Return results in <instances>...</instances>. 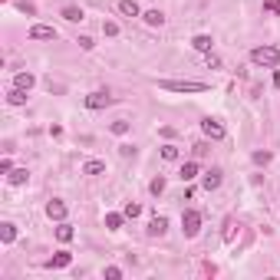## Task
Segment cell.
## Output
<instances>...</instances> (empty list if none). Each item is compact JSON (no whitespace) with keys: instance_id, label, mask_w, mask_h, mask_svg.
<instances>
[{"instance_id":"d6a6232c","label":"cell","mask_w":280,"mask_h":280,"mask_svg":"<svg viewBox=\"0 0 280 280\" xmlns=\"http://www.w3.org/2000/svg\"><path fill=\"white\" fill-rule=\"evenodd\" d=\"M76 43H80L82 50H92V46H96V43H92V36H80V40H76Z\"/></svg>"},{"instance_id":"f546056e","label":"cell","mask_w":280,"mask_h":280,"mask_svg":"<svg viewBox=\"0 0 280 280\" xmlns=\"http://www.w3.org/2000/svg\"><path fill=\"white\" fill-rule=\"evenodd\" d=\"M270 158H274L270 152H254V162H257V165H267V162H270Z\"/></svg>"},{"instance_id":"ffe728a7","label":"cell","mask_w":280,"mask_h":280,"mask_svg":"<svg viewBox=\"0 0 280 280\" xmlns=\"http://www.w3.org/2000/svg\"><path fill=\"white\" fill-rule=\"evenodd\" d=\"M106 172V162H86L82 165V175H102Z\"/></svg>"},{"instance_id":"83f0119b","label":"cell","mask_w":280,"mask_h":280,"mask_svg":"<svg viewBox=\"0 0 280 280\" xmlns=\"http://www.w3.org/2000/svg\"><path fill=\"white\" fill-rule=\"evenodd\" d=\"M264 10H267V14H277V16H280V0H264Z\"/></svg>"},{"instance_id":"6da1fadb","label":"cell","mask_w":280,"mask_h":280,"mask_svg":"<svg viewBox=\"0 0 280 280\" xmlns=\"http://www.w3.org/2000/svg\"><path fill=\"white\" fill-rule=\"evenodd\" d=\"M250 63L274 70V66H280V50L277 46H254L250 50Z\"/></svg>"},{"instance_id":"ba28073f","label":"cell","mask_w":280,"mask_h":280,"mask_svg":"<svg viewBox=\"0 0 280 280\" xmlns=\"http://www.w3.org/2000/svg\"><path fill=\"white\" fill-rule=\"evenodd\" d=\"M70 264H72V254H70V250H60L56 257H50V260H46L50 270H63V267H70Z\"/></svg>"},{"instance_id":"7a4b0ae2","label":"cell","mask_w":280,"mask_h":280,"mask_svg":"<svg viewBox=\"0 0 280 280\" xmlns=\"http://www.w3.org/2000/svg\"><path fill=\"white\" fill-rule=\"evenodd\" d=\"M158 86L168 89V92H204V89H208V82H194V80H162Z\"/></svg>"},{"instance_id":"8fae6325","label":"cell","mask_w":280,"mask_h":280,"mask_svg":"<svg viewBox=\"0 0 280 280\" xmlns=\"http://www.w3.org/2000/svg\"><path fill=\"white\" fill-rule=\"evenodd\" d=\"M192 46L198 50V53H211V46H214V40H211L208 33H198V36H194V40H192Z\"/></svg>"},{"instance_id":"d6986e66","label":"cell","mask_w":280,"mask_h":280,"mask_svg":"<svg viewBox=\"0 0 280 280\" xmlns=\"http://www.w3.org/2000/svg\"><path fill=\"white\" fill-rule=\"evenodd\" d=\"M7 102L10 106H26V89H10V92H7Z\"/></svg>"},{"instance_id":"52a82bcc","label":"cell","mask_w":280,"mask_h":280,"mask_svg":"<svg viewBox=\"0 0 280 280\" xmlns=\"http://www.w3.org/2000/svg\"><path fill=\"white\" fill-rule=\"evenodd\" d=\"M46 218H50V221H66V204L60 198H53L46 204Z\"/></svg>"},{"instance_id":"ac0fdd59","label":"cell","mask_w":280,"mask_h":280,"mask_svg":"<svg viewBox=\"0 0 280 280\" xmlns=\"http://www.w3.org/2000/svg\"><path fill=\"white\" fill-rule=\"evenodd\" d=\"M142 20H145L148 26H162V24H165V14H162V10H145Z\"/></svg>"},{"instance_id":"5bb4252c","label":"cell","mask_w":280,"mask_h":280,"mask_svg":"<svg viewBox=\"0 0 280 280\" xmlns=\"http://www.w3.org/2000/svg\"><path fill=\"white\" fill-rule=\"evenodd\" d=\"M178 178H182V182H194V178H198V162H184Z\"/></svg>"},{"instance_id":"603a6c76","label":"cell","mask_w":280,"mask_h":280,"mask_svg":"<svg viewBox=\"0 0 280 280\" xmlns=\"http://www.w3.org/2000/svg\"><path fill=\"white\" fill-rule=\"evenodd\" d=\"M178 155H182V152H178V145H162V158H165V162H175Z\"/></svg>"},{"instance_id":"4dcf8cb0","label":"cell","mask_w":280,"mask_h":280,"mask_svg":"<svg viewBox=\"0 0 280 280\" xmlns=\"http://www.w3.org/2000/svg\"><path fill=\"white\" fill-rule=\"evenodd\" d=\"M224 240H234V221L224 224Z\"/></svg>"},{"instance_id":"d4e9b609","label":"cell","mask_w":280,"mask_h":280,"mask_svg":"<svg viewBox=\"0 0 280 280\" xmlns=\"http://www.w3.org/2000/svg\"><path fill=\"white\" fill-rule=\"evenodd\" d=\"M138 214H142V204L128 201V204H126V218H138Z\"/></svg>"},{"instance_id":"cb8c5ba5","label":"cell","mask_w":280,"mask_h":280,"mask_svg":"<svg viewBox=\"0 0 280 280\" xmlns=\"http://www.w3.org/2000/svg\"><path fill=\"white\" fill-rule=\"evenodd\" d=\"M16 10H20V14H26V16H33V14H36V7H33L30 0H20V4H16Z\"/></svg>"},{"instance_id":"277c9868","label":"cell","mask_w":280,"mask_h":280,"mask_svg":"<svg viewBox=\"0 0 280 280\" xmlns=\"http://www.w3.org/2000/svg\"><path fill=\"white\" fill-rule=\"evenodd\" d=\"M201 132H204L208 138H214V142H221V138H224V126L218 119H211V116H208V119H201Z\"/></svg>"},{"instance_id":"e0dca14e","label":"cell","mask_w":280,"mask_h":280,"mask_svg":"<svg viewBox=\"0 0 280 280\" xmlns=\"http://www.w3.org/2000/svg\"><path fill=\"white\" fill-rule=\"evenodd\" d=\"M119 14L122 16H142V10H138L136 0H119Z\"/></svg>"},{"instance_id":"836d02e7","label":"cell","mask_w":280,"mask_h":280,"mask_svg":"<svg viewBox=\"0 0 280 280\" xmlns=\"http://www.w3.org/2000/svg\"><path fill=\"white\" fill-rule=\"evenodd\" d=\"M10 172H14V165H10V158H4L0 162V175H10Z\"/></svg>"},{"instance_id":"5b68a950","label":"cell","mask_w":280,"mask_h":280,"mask_svg":"<svg viewBox=\"0 0 280 280\" xmlns=\"http://www.w3.org/2000/svg\"><path fill=\"white\" fill-rule=\"evenodd\" d=\"M116 99L109 96V92H89L86 96V109H106V106H112Z\"/></svg>"},{"instance_id":"7402d4cb","label":"cell","mask_w":280,"mask_h":280,"mask_svg":"<svg viewBox=\"0 0 280 280\" xmlns=\"http://www.w3.org/2000/svg\"><path fill=\"white\" fill-rule=\"evenodd\" d=\"M63 16L70 20V24H80V20H82V10H80V7H72V4H70V7H63Z\"/></svg>"},{"instance_id":"9a60e30c","label":"cell","mask_w":280,"mask_h":280,"mask_svg":"<svg viewBox=\"0 0 280 280\" xmlns=\"http://www.w3.org/2000/svg\"><path fill=\"white\" fill-rule=\"evenodd\" d=\"M26 178H30V172H26V168H14V172L7 175V182L14 184V188H20V184H26Z\"/></svg>"},{"instance_id":"7c38bea8","label":"cell","mask_w":280,"mask_h":280,"mask_svg":"<svg viewBox=\"0 0 280 280\" xmlns=\"http://www.w3.org/2000/svg\"><path fill=\"white\" fill-rule=\"evenodd\" d=\"M33 82H36V76H33V72H16V76H14V86H16V89H26V92L33 89Z\"/></svg>"},{"instance_id":"1f68e13d","label":"cell","mask_w":280,"mask_h":280,"mask_svg":"<svg viewBox=\"0 0 280 280\" xmlns=\"http://www.w3.org/2000/svg\"><path fill=\"white\" fill-rule=\"evenodd\" d=\"M106 277H109V280H119L122 270H119V267H106Z\"/></svg>"},{"instance_id":"8992f818","label":"cell","mask_w":280,"mask_h":280,"mask_svg":"<svg viewBox=\"0 0 280 280\" xmlns=\"http://www.w3.org/2000/svg\"><path fill=\"white\" fill-rule=\"evenodd\" d=\"M30 40H56V30L46 24H33L30 26Z\"/></svg>"},{"instance_id":"9c48e42d","label":"cell","mask_w":280,"mask_h":280,"mask_svg":"<svg viewBox=\"0 0 280 280\" xmlns=\"http://www.w3.org/2000/svg\"><path fill=\"white\" fill-rule=\"evenodd\" d=\"M201 184H204V192H214V188H221V168H211V172H204Z\"/></svg>"},{"instance_id":"30bf717a","label":"cell","mask_w":280,"mask_h":280,"mask_svg":"<svg viewBox=\"0 0 280 280\" xmlns=\"http://www.w3.org/2000/svg\"><path fill=\"white\" fill-rule=\"evenodd\" d=\"M168 231V218H152V221H148V238H162V234Z\"/></svg>"},{"instance_id":"3957f363","label":"cell","mask_w":280,"mask_h":280,"mask_svg":"<svg viewBox=\"0 0 280 280\" xmlns=\"http://www.w3.org/2000/svg\"><path fill=\"white\" fill-rule=\"evenodd\" d=\"M182 231H184V238H198V231H201V214L198 211H184L182 214Z\"/></svg>"},{"instance_id":"2e32d148","label":"cell","mask_w":280,"mask_h":280,"mask_svg":"<svg viewBox=\"0 0 280 280\" xmlns=\"http://www.w3.org/2000/svg\"><path fill=\"white\" fill-rule=\"evenodd\" d=\"M72 234H76V231H72V224H66V221H60V224H56V240L70 244V240H72Z\"/></svg>"},{"instance_id":"484cf974","label":"cell","mask_w":280,"mask_h":280,"mask_svg":"<svg viewBox=\"0 0 280 280\" xmlns=\"http://www.w3.org/2000/svg\"><path fill=\"white\" fill-rule=\"evenodd\" d=\"M148 192H152V194H162V192H165V178H155V182L148 184Z\"/></svg>"},{"instance_id":"f1b7e54d","label":"cell","mask_w":280,"mask_h":280,"mask_svg":"<svg viewBox=\"0 0 280 280\" xmlns=\"http://www.w3.org/2000/svg\"><path fill=\"white\" fill-rule=\"evenodd\" d=\"M112 132H116V136H126V132H128V122H112Z\"/></svg>"},{"instance_id":"44dd1931","label":"cell","mask_w":280,"mask_h":280,"mask_svg":"<svg viewBox=\"0 0 280 280\" xmlns=\"http://www.w3.org/2000/svg\"><path fill=\"white\" fill-rule=\"evenodd\" d=\"M122 221H126V211H122V214H106V228H109V231H119Z\"/></svg>"},{"instance_id":"d590c367","label":"cell","mask_w":280,"mask_h":280,"mask_svg":"<svg viewBox=\"0 0 280 280\" xmlns=\"http://www.w3.org/2000/svg\"><path fill=\"white\" fill-rule=\"evenodd\" d=\"M194 155H198V158H201V155H208V145L198 142V145H194Z\"/></svg>"},{"instance_id":"4fadbf2b","label":"cell","mask_w":280,"mask_h":280,"mask_svg":"<svg viewBox=\"0 0 280 280\" xmlns=\"http://www.w3.org/2000/svg\"><path fill=\"white\" fill-rule=\"evenodd\" d=\"M0 240H4V244H14V240H16V224L14 221L0 224Z\"/></svg>"},{"instance_id":"e575fe53","label":"cell","mask_w":280,"mask_h":280,"mask_svg":"<svg viewBox=\"0 0 280 280\" xmlns=\"http://www.w3.org/2000/svg\"><path fill=\"white\" fill-rule=\"evenodd\" d=\"M218 66H221V60H218L214 53H208V70H218Z\"/></svg>"},{"instance_id":"4316f807","label":"cell","mask_w":280,"mask_h":280,"mask_svg":"<svg viewBox=\"0 0 280 280\" xmlns=\"http://www.w3.org/2000/svg\"><path fill=\"white\" fill-rule=\"evenodd\" d=\"M102 33H106V36H119V24H112V20L102 24Z\"/></svg>"}]
</instances>
